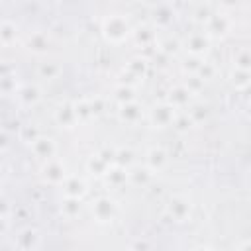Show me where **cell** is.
Segmentation results:
<instances>
[{
	"instance_id": "cell-44",
	"label": "cell",
	"mask_w": 251,
	"mask_h": 251,
	"mask_svg": "<svg viewBox=\"0 0 251 251\" xmlns=\"http://www.w3.org/2000/svg\"><path fill=\"white\" fill-rule=\"evenodd\" d=\"M10 204H8V200L6 198H0V218H8L10 216Z\"/></svg>"
},
{
	"instance_id": "cell-45",
	"label": "cell",
	"mask_w": 251,
	"mask_h": 251,
	"mask_svg": "<svg viewBox=\"0 0 251 251\" xmlns=\"http://www.w3.org/2000/svg\"><path fill=\"white\" fill-rule=\"evenodd\" d=\"M235 251H251V241L247 237H243L237 245H235Z\"/></svg>"
},
{
	"instance_id": "cell-35",
	"label": "cell",
	"mask_w": 251,
	"mask_h": 251,
	"mask_svg": "<svg viewBox=\"0 0 251 251\" xmlns=\"http://www.w3.org/2000/svg\"><path fill=\"white\" fill-rule=\"evenodd\" d=\"M20 82L16 78V75H8V76H2L0 78V94H16Z\"/></svg>"
},
{
	"instance_id": "cell-46",
	"label": "cell",
	"mask_w": 251,
	"mask_h": 251,
	"mask_svg": "<svg viewBox=\"0 0 251 251\" xmlns=\"http://www.w3.org/2000/svg\"><path fill=\"white\" fill-rule=\"evenodd\" d=\"M6 229H8V218H0V235L6 233Z\"/></svg>"
},
{
	"instance_id": "cell-13",
	"label": "cell",
	"mask_w": 251,
	"mask_h": 251,
	"mask_svg": "<svg viewBox=\"0 0 251 251\" xmlns=\"http://www.w3.org/2000/svg\"><path fill=\"white\" fill-rule=\"evenodd\" d=\"M165 102H169L175 110H182V108H188V106L192 104V94H190V92L186 90V86L180 82V84H175V86L169 90Z\"/></svg>"
},
{
	"instance_id": "cell-10",
	"label": "cell",
	"mask_w": 251,
	"mask_h": 251,
	"mask_svg": "<svg viewBox=\"0 0 251 251\" xmlns=\"http://www.w3.org/2000/svg\"><path fill=\"white\" fill-rule=\"evenodd\" d=\"M14 96H16V100H18V104L22 108H31V106H35L39 102L41 90L33 82H20V86H18V90H16Z\"/></svg>"
},
{
	"instance_id": "cell-18",
	"label": "cell",
	"mask_w": 251,
	"mask_h": 251,
	"mask_svg": "<svg viewBox=\"0 0 251 251\" xmlns=\"http://www.w3.org/2000/svg\"><path fill=\"white\" fill-rule=\"evenodd\" d=\"M133 41L141 47H155V41H157V33L151 25H139L135 29H131V35Z\"/></svg>"
},
{
	"instance_id": "cell-38",
	"label": "cell",
	"mask_w": 251,
	"mask_h": 251,
	"mask_svg": "<svg viewBox=\"0 0 251 251\" xmlns=\"http://www.w3.org/2000/svg\"><path fill=\"white\" fill-rule=\"evenodd\" d=\"M182 84H184V86H186V90L194 96V94H198V92L204 88V84H206V82H204V80H200L196 75H188V76H186V80H184Z\"/></svg>"
},
{
	"instance_id": "cell-23",
	"label": "cell",
	"mask_w": 251,
	"mask_h": 251,
	"mask_svg": "<svg viewBox=\"0 0 251 251\" xmlns=\"http://www.w3.org/2000/svg\"><path fill=\"white\" fill-rule=\"evenodd\" d=\"M18 39V25L12 20H0V43L4 45H12Z\"/></svg>"
},
{
	"instance_id": "cell-14",
	"label": "cell",
	"mask_w": 251,
	"mask_h": 251,
	"mask_svg": "<svg viewBox=\"0 0 251 251\" xmlns=\"http://www.w3.org/2000/svg\"><path fill=\"white\" fill-rule=\"evenodd\" d=\"M55 122H57L61 127H65V129H71V127H75V126L78 124V122H76V114H75V106H73L71 100L61 102V104L57 106V110H55Z\"/></svg>"
},
{
	"instance_id": "cell-26",
	"label": "cell",
	"mask_w": 251,
	"mask_h": 251,
	"mask_svg": "<svg viewBox=\"0 0 251 251\" xmlns=\"http://www.w3.org/2000/svg\"><path fill=\"white\" fill-rule=\"evenodd\" d=\"M133 161H135V155H133L131 147H116V157H114L116 167H122L127 171L129 167H133Z\"/></svg>"
},
{
	"instance_id": "cell-33",
	"label": "cell",
	"mask_w": 251,
	"mask_h": 251,
	"mask_svg": "<svg viewBox=\"0 0 251 251\" xmlns=\"http://www.w3.org/2000/svg\"><path fill=\"white\" fill-rule=\"evenodd\" d=\"M192 75H196L200 80H210V78H214V75H216V67H214V63H210V61H206V59H202V63L198 65V69L192 73Z\"/></svg>"
},
{
	"instance_id": "cell-41",
	"label": "cell",
	"mask_w": 251,
	"mask_h": 251,
	"mask_svg": "<svg viewBox=\"0 0 251 251\" xmlns=\"http://www.w3.org/2000/svg\"><path fill=\"white\" fill-rule=\"evenodd\" d=\"M129 251H149V241L145 237H137L129 243Z\"/></svg>"
},
{
	"instance_id": "cell-29",
	"label": "cell",
	"mask_w": 251,
	"mask_h": 251,
	"mask_svg": "<svg viewBox=\"0 0 251 251\" xmlns=\"http://www.w3.org/2000/svg\"><path fill=\"white\" fill-rule=\"evenodd\" d=\"M233 69L239 71H251V51L247 47H241L233 55Z\"/></svg>"
},
{
	"instance_id": "cell-20",
	"label": "cell",
	"mask_w": 251,
	"mask_h": 251,
	"mask_svg": "<svg viewBox=\"0 0 251 251\" xmlns=\"http://www.w3.org/2000/svg\"><path fill=\"white\" fill-rule=\"evenodd\" d=\"M147 69H149L147 59H145V57H141V55H137V57H131V59L126 63V69H124V71H127V73H129V75H133L135 78L143 80V78H145V75H147Z\"/></svg>"
},
{
	"instance_id": "cell-39",
	"label": "cell",
	"mask_w": 251,
	"mask_h": 251,
	"mask_svg": "<svg viewBox=\"0 0 251 251\" xmlns=\"http://www.w3.org/2000/svg\"><path fill=\"white\" fill-rule=\"evenodd\" d=\"M88 106H90L92 116L96 118V116L104 114V110H106V100H104L102 96H92V98H88Z\"/></svg>"
},
{
	"instance_id": "cell-11",
	"label": "cell",
	"mask_w": 251,
	"mask_h": 251,
	"mask_svg": "<svg viewBox=\"0 0 251 251\" xmlns=\"http://www.w3.org/2000/svg\"><path fill=\"white\" fill-rule=\"evenodd\" d=\"M29 147H31V153H33L37 159H41L43 163L49 161V159H53V157L57 155V143H55L53 137H49V135H39L37 139H33V141L29 143Z\"/></svg>"
},
{
	"instance_id": "cell-32",
	"label": "cell",
	"mask_w": 251,
	"mask_h": 251,
	"mask_svg": "<svg viewBox=\"0 0 251 251\" xmlns=\"http://www.w3.org/2000/svg\"><path fill=\"white\" fill-rule=\"evenodd\" d=\"M186 114H188L192 126H196V124H202V122L208 118V108H206L204 104H200V102H194V104L188 106Z\"/></svg>"
},
{
	"instance_id": "cell-15",
	"label": "cell",
	"mask_w": 251,
	"mask_h": 251,
	"mask_svg": "<svg viewBox=\"0 0 251 251\" xmlns=\"http://www.w3.org/2000/svg\"><path fill=\"white\" fill-rule=\"evenodd\" d=\"M63 194H65V198H80L82 200V196L86 194V182H84V178L82 176H76V175H69L65 180H63Z\"/></svg>"
},
{
	"instance_id": "cell-30",
	"label": "cell",
	"mask_w": 251,
	"mask_h": 251,
	"mask_svg": "<svg viewBox=\"0 0 251 251\" xmlns=\"http://www.w3.org/2000/svg\"><path fill=\"white\" fill-rule=\"evenodd\" d=\"M75 106V114H76V122L78 124H84L88 120H92V112H90V106H88V98H80V100H75L73 102Z\"/></svg>"
},
{
	"instance_id": "cell-24",
	"label": "cell",
	"mask_w": 251,
	"mask_h": 251,
	"mask_svg": "<svg viewBox=\"0 0 251 251\" xmlns=\"http://www.w3.org/2000/svg\"><path fill=\"white\" fill-rule=\"evenodd\" d=\"M102 178H106V182L110 184V186H124L126 182H127V171L126 169H122V167H116V165H112L108 171H106V175L102 176Z\"/></svg>"
},
{
	"instance_id": "cell-21",
	"label": "cell",
	"mask_w": 251,
	"mask_h": 251,
	"mask_svg": "<svg viewBox=\"0 0 251 251\" xmlns=\"http://www.w3.org/2000/svg\"><path fill=\"white\" fill-rule=\"evenodd\" d=\"M61 73H63V67H61V63H59V61L47 59V61H43V63H39V65H37V75H39V78L53 80V78H57Z\"/></svg>"
},
{
	"instance_id": "cell-16",
	"label": "cell",
	"mask_w": 251,
	"mask_h": 251,
	"mask_svg": "<svg viewBox=\"0 0 251 251\" xmlns=\"http://www.w3.org/2000/svg\"><path fill=\"white\" fill-rule=\"evenodd\" d=\"M14 243H16V247L20 251H33L39 245V231L35 227H24L16 235Z\"/></svg>"
},
{
	"instance_id": "cell-7",
	"label": "cell",
	"mask_w": 251,
	"mask_h": 251,
	"mask_svg": "<svg viewBox=\"0 0 251 251\" xmlns=\"http://www.w3.org/2000/svg\"><path fill=\"white\" fill-rule=\"evenodd\" d=\"M210 43H212V39L206 35V31L204 29H198V31H190L186 35V39H184L182 45L188 51V55H192V57H204L208 53V49H210Z\"/></svg>"
},
{
	"instance_id": "cell-43",
	"label": "cell",
	"mask_w": 251,
	"mask_h": 251,
	"mask_svg": "<svg viewBox=\"0 0 251 251\" xmlns=\"http://www.w3.org/2000/svg\"><path fill=\"white\" fill-rule=\"evenodd\" d=\"M10 147V133L6 127H0V151Z\"/></svg>"
},
{
	"instance_id": "cell-36",
	"label": "cell",
	"mask_w": 251,
	"mask_h": 251,
	"mask_svg": "<svg viewBox=\"0 0 251 251\" xmlns=\"http://www.w3.org/2000/svg\"><path fill=\"white\" fill-rule=\"evenodd\" d=\"M18 135H20V139H22L24 143H27V145H29V143H31L33 139H37L41 133L37 131V127H35V126L25 124V126H20V133H18Z\"/></svg>"
},
{
	"instance_id": "cell-4",
	"label": "cell",
	"mask_w": 251,
	"mask_h": 251,
	"mask_svg": "<svg viewBox=\"0 0 251 251\" xmlns=\"http://www.w3.org/2000/svg\"><path fill=\"white\" fill-rule=\"evenodd\" d=\"M165 210H167V216L173 222H178L180 224V222H186L190 218V214H192V202L184 194H173L167 200Z\"/></svg>"
},
{
	"instance_id": "cell-6",
	"label": "cell",
	"mask_w": 251,
	"mask_h": 251,
	"mask_svg": "<svg viewBox=\"0 0 251 251\" xmlns=\"http://www.w3.org/2000/svg\"><path fill=\"white\" fill-rule=\"evenodd\" d=\"M41 176H43V180H45L47 184L61 186L63 180L69 176V173H67L65 163H63L61 159L53 157V159H49V161H45V163L41 165Z\"/></svg>"
},
{
	"instance_id": "cell-28",
	"label": "cell",
	"mask_w": 251,
	"mask_h": 251,
	"mask_svg": "<svg viewBox=\"0 0 251 251\" xmlns=\"http://www.w3.org/2000/svg\"><path fill=\"white\" fill-rule=\"evenodd\" d=\"M229 80H231V84L235 86V90H247L249 84H251V71L233 69L231 75H229Z\"/></svg>"
},
{
	"instance_id": "cell-8",
	"label": "cell",
	"mask_w": 251,
	"mask_h": 251,
	"mask_svg": "<svg viewBox=\"0 0 251 251\" xmlns=\"http://www.w3.org/2000/svg\"><path fill=\"white\" fill-rule=\"evenodd\" d=\"M167 163H169V153H167L161 145H153V147H149V149L145 151V163H143V167H145L151 175L161 173V171L167 167Z\"/></svg>"
},
{
	"instance_id": "cell-34",
	"label": "cell",
	"mask_w": 251,
	"mask_h": 251,
	"mask_svg": "<svg viewBox=\"0 0 251 251\" xmlns=\"http://www.w3.org/2000/svg\"><path fill=\"white\" fill-rule=\"evenodd\" d=\"M212 12H214L212 4H204V2H200V4H196V6H194V12H192V20L204 25V22L210 18V14H212Z\"/></svg>"
},
{
	"instance_id": "cell-2",
	"label": "cell",
	"mask_w": 251,
	"mask_h": 251,
	"mask_svg": "<svg viewBox=\"0 0 251 251\" xmlns=\"http://www.w3.org/2000/svg\"><path fill=\"white\" fill-rule=\"evenodd\" d=\"M90 212H92V218L98 222V224H110L116 220L118 216V204L112 196H98L92 200L90 204Z\"/></svg>"
},
{
	"instance_id": "cell-5",
	"label": "cell",
	"mask_w": 251,
	"mask_h": 251,
	"mask_svg": "<svg viewBox=\"0 0 251 251\" xmlns=\"http://www.w3.org/2000/svg\"><path fill=\"white\" fill-rule=\"evenodd\" d=\"M176 112L178 110H175L169 102H159V104H155L149 110V124L153 127H159V129L171 127L173 122H175V118H176Z\"/></svg>"
},
{
	"instance_id": "cell-9",
	"label": "cell",
	"mask_w": 251,
	"mask_h": 251,
	"mask_svg": "<svg viewBox=\"0 0 251 251\" xmlns=\"http://www.w3.org/2000/svg\"><path fill=\"white\" fill-rule=\"evenodd\" d=\"M175 16H176V12H175V6L171 2H157L151 6V20L161 29L169 27L175 22Z\"/></svg>"
},
{
	"instance_id": "cell-37",
	"label": "cell",
	"mask_w": 251,
	"mask_h": 251,
	"mask_svg": "<svg viewBox=\"0 0 251 251\" xmlns=\"http://www.w3.org/2000/svg\"><path fill=\"white\" fill-rule=\"evenodd\" d=\"M171 127H175L176 131L182 133V131H188L192 127V122H190V118H188L186 112H176V118H175V122H173Z\"/></svg>"
},
{
	"instance_id": "cell-12",
	"label": "cell",
	"mask_w": 251,
	"mask_h": 251,
	"mask_svg": "<svg viewBox=\"0 0 251 251\" xmlns=\"http://www.w3.org/2000/svg\"><path fill=\"white\" fill-rule=\"evenodd\" d=\"M141 118H143V106L137 100H131V102H126V104L118 106V120L122 124L135 126L137 122H141Z\"/></svg>"
},
{
	"instance_id": "cell-3",
	"label": "cell",
	"mask_w": 251,
	"mask_h": 251,
	"mask_svg": "<svg viewBox=\"0 0 251 251\" xmlns=\"http://www.w3.org/2000/svg\"><path fill=\"white\" fill-rule=\"evenodd\" d=\"M229 29H231V18H229V14H226L222 10H214L210 14V18L204 22V31L210 39L224 37L229 33Z\"/></svg>"
},
{
	"instance_id": "cell-25",
	"label": "cell",
	"mask_w": 251,
	"mask_h": 251,
	"mask_svg": "<svg viewBox=\"0 0 251 251\" xmlns=\"http://www.w3.org/2000/svg\"><path fill=\"white\" fill-rule=\"evenodd\" d=\"M82 210V200L80 198H65L63 196V202H61V214L67 218V220H73L80 214Z\"/></svg>"
},
{
	"instance_id": "cell-22",
	"label": "cell",
	"mask_w": 251,
	"mask_h": 251,
	"mask_svg": "<svg viewBox=\"0 0 251 251\" xmlns=\"http://www.w3.org/2000/svg\"><path fill=\"white\" fill-rule=\"evenodd\" d=\"M151 178H153V175L145 167L133 165V167L127 169V182H131L135 186H145V184H149Z\"/></svg>"
},
{
	"instance_id": "cell-17",
	"label": "cell",
	"mask_w": 251,
	"mask_h": 251,
	"mask_svg": "<svg viewBox=\"0 0 251 251\" xmlns=\"http://www.w3.org/2000/svg\"><path fill=\"white\" fill-rule=\"evenodd\" d=\"M25 49L31 51V53H35V55L47 53V49H49V35L45 31H41V29L31 31L27 35V39H25Z\"/></svg>"
},
{
	"instance_id": "cell-40",
	"label": "cell",
	"mask_w": 251,
	"mask_h": 251,
	"mask_svg": "<svg viewBox=\"0 0 251 251\" xmlns=\"http://www.w3.org/2000/svg\"><path fill=\"white\" fill-rule=\"evenodd\" d=\"M96 155L106 163V165H114V157H116V147H112V145H104V147H100L98 151H96Z\"/></svg>"
},
{
	"instance_id": "cell-27",
	"label": "cell",
	"mask_w": 251,
	"mask_h": 251,
	"mask_svg": "<svg viewBox=\"0 0 251 251\" xmlns=\"http://www.w3.org/2000/svg\"><path fill=\"white\" fill-rule=\"evenodd\" d=\"M112 98L118 102V106L120 104H126V102H131V100H135V88L118 82L114 86V90H112Z\"/></svg>"
},
{
	"instance_id": "cell-42",
	"label": "cell",
	"mask_w": 251,
	"mask_h": 251,
	"mask_svg": "<svg viewBox=\"0 0 251 251\" xmlns=\"http://www.w3.org/2000/svg\"><path fill=\"white\" fill-rule=\"evenodd\" d=\"M8 75H16L12 63L10 61H0V78L2 76H8Z\"/></svg>"
},
{
	"instance_id": "cell-47",
	"label": "cell",
	"mask_w": 251,
	"mask_h": 251,
	"mask_svg": "<svg viewBox=\"0 0 251 251\" xmlns=\"http://www.w3.org/2000/svg\"><path fill=\"white\" fill-rule=\"evenodd\" d=\"M190 251H216V249L210 247V245H196V247H192Z\"/></svg>"
},
{
	"instance_id": "cell-48",
	"label": "cell",
	"mask_w": 251,
	"mask_h": 251,
	"mask_svg": "<svg viewBox=\"0 0 251 251\" xmlns=\"http://www.w3.org/2000/svg\"><path fill=\"white\" fill-rule=\"evenodd\" d=\"M0 47H2V43H0Z\"/></svg>"
},
{
	"instance_id": "cell-19",
	"label": "cell",
	"mask_w": 251,
	"mask_h": 251,
	"mask_svg": "<svg viewBox=\"0 0 251 251\" xmlns=\"http://www.w3.org/2000/svg\"><path fill=\"white\" fill-rule=\"evenodd\" d=\"M180 47H182V43H180L176 37H173L171 33L165 35V37H157V41H155V49H157L161 55H165V57L176 55V53L180 51Z\"/></svg>"
},
{
	"instance_id": "cell-1",
	"label": "cell",
	"mask_w": 251,
	"mask_h": 251,
	"mask_svg": "<svg viewBox=\"0 0 251 251\" xmlns=\"http://www.w3.org/2000/svg\"><path fill=\"white\" fill-rule=\"evenodd\" d=\"M131 24L126 14H108L102 20V35L110 43H122L131 35Z\"/></svg>"
},
{
	"instance_id": "cell-31",
	"label": "cell",
	"mask_w": 251,
	"mask_h": 251,
	"mask_svg": "<svg viewBox=\"0 0 251 251\" xmlns=\"http://www.w3.org/2000/svg\"><path fill=\"white\" fill-rule=\"evenodd\" d=\"M108 169H110V165H106V163H104L96 153H94V155H90V157H88V161H86V171H88L90 175H94V176H104Z\"/></svg>"
}]
</instances>
